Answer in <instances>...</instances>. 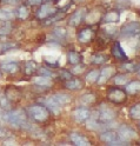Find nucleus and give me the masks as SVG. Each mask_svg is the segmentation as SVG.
Instances as JSON below:
<instances>
[{"mask_svg":"<svg viewBox=\"0 0 140 146\" xmlns=\"http://www.w3.org/2000/svg\"><path fill=\"white\" fill-rule=\"evenodd\" d=\"M139 33H140V24L135 23V21L128 23L121 29V34L124 36H132V35H135Z\"/></svg>","mask_w":140,"mask_h":146,"instance_id":"39448f33","label":"nucleus"},{"mask_svg":"<svg viewBox=\"0 0 140 146\" xmlns=\"http://www.w3.org/2000/svg\"><path fill=\"white\" fill-rule=\"evenodd\" d=\"M65 86H66L68 90H79V88H81L82 83L79 79H71V80L66 81Z\"/></svg>","mask_w":140,"mask_h":146,"instance_id":"aec40b11","label":"nucleus"},{"mask_svg":"<svg viewBox=\"0 0 140 146\" xmlns=\"http://www.w3.org/2000/svg\"><path fill=\"white\" fill-rule=\"evenodd\" d=\"M106 61V58L104 56H101V54H97V56L93 57V62L94 64H102Z\"/></svg>","mask_w":140,"mask_h":146,"instance_id":"c756f323","label":"nucleus"},{"mask_svg":"<svg viewBox=\"0 0 140 146\" xmlns=\"http://www.w3.org/2000/svg\"><path fill=\"white\" fill-rule=\"evenodd\" d=\"M10 30H11L10 24H6V26H4V27L0 29V34H7L8 32H10Z\"/></svg>","mask_w":140,"mask_h":146,"instance_id":"f704fd0d","label":"nucleus"},{"mask_svg":"<svg viewBox=\"0 0 140 146\" xmlns=\"http://www.w3.org/2000/svg\"><path fill=\"white\" fill-rule=\"evenodd\" d=\"M85 13H86V10L85 8H80V10L76 11L70 18V20H68V25L70 26H78L81 20L84 19V17H85Z\"/></svg>","mask_w":140,"mask_h":146,"instance_id":"6e6552de","label":"nucleus"},{"mask_svg":"<svg viewBox=\"0 0 140 146\" xmlns=\"http://www.w3.org/2000/svg\"><path fill=\"white\" fill-rule=\"evenodd\" d=\"M134 67L135 66L133 65V64H123V65H121V68L126 70V71H133Z\"/></svg>","mask_w":140,"mask_h":146,"instance_id":"c9c22d12","label":"nucleus"},{"mask_svg":"<svg viewBox=\"0 0 140 146\" xmlns=\"http://www.w3.org/2000/svg\"><path fill=\"white\" fill-rule=\"evenodd\" d=\"M90 110L86 108V107H79L76 110V112H74V119H76L78 123H82L87 120L90 118Z\"/></svg>","mask_w":140,"mask_h":146,"instance_id":"1a4fd4ad","label":"nucleus"},{"mask_svg":"<svg viewBox=\"0 0 140 146\" xmlns=\"http://www.w3.org/2000/svg\"><path fill=\"white\" fill-rule=\"evenodd\" d=\"M27 15H29V8H27L26 6H21L19 8V17L21 18V19H26Z\"/></svg>","mask_w":140,"mask_h":146,"instance_id":"c85d7f7f","label":"nucleus"},{"mask_svg":"<svg viewBox=\"0 0 140 146\" xmlns=\"http://www.w3.org/2000/svg\"><path fill=\"white\" fill-rule=\"evenodd\" d=\"M3 135H5V131L0 129V137H3Z\"/></svg>","mask_w":140,"mask_h":146,"instance_id":"a19ab883","label":"nucleus"},{"mask_svg":"<svg viewBox=\"0 0 140 146\" xmlns=\"http://www.w3.org/2000/svg\"><path fill=\"white\" fill-rule=\"evenodd\" d=\"M107 97H108V99L111 100V102H113L115 104L123 103L126 99L125 92H123V91L119 90V88H111L108 91V93H107Z\"/></svg>","mask_w":140,"mask_h":146,"instance_id":"423d86ee","label":"nucleus"},{"mask_svg":"<svg viewBox=\"0 0 140 146\" xmlns=\"http://www.w3.org/2000/svg\"><path fill=\"white\" fill-rule=\"evenodd\" d=\"M94 102H96L94 94H84L80 98V103L84 105H90V104H93Z\"/></svg>","mask_w":140,"mask_h":146,"instance_id":"4be33fe9","label":"nucleus"},{"mask_svg":"<svg viewBox=\"0 0 140 146\" xmlns=\"http://www.w3.org/2000/svg\"><path fill=\"white\" fill-rule=\"evenodd\" d=\"M119 12H108L106 15H105V23L107 24H112V23H118L119 21Z\"/></svg>","mask_w":140,"mask_h":146,"instance_id":"412c9836","label":"nucleus"},{"mask_svg":"<svg viewBox=\"0 0 140 146\" xmlns=\"http://www.w3.org/2000/svg\"><path fill=\"white\" fill-rule=\"evenodd\" d=\"M45 105L47 106L54 114H58V113L61 111V106H60V105L52 98V96H51L48 99H46V100H45Z\"/></svg>","mask_w":140,"mask_h":146,"instance_id":"2eb2a0df","label":"nucleus"},{"mask_svg":"<svg viewBox=\"0 0 140 146\" xmlns=\"http://www.w3.org/2000/svg\"><path fill=\"white\" fill-rule=\"evenodd\" d=\"M114 74V68L113 67H104L99 72V79L98 83L99 84H104L107 79H109Z\"/></svg>","mask_w":140,"mask_h":146,"instance_id":"9d476101","label":"nucleus"},{"mask_svg":"<svg viewBox=\"0 0 140 146\" xmlns=\"http://www.w3.org/2000/svg\"><path fill=\"white\" fill-rule=\"evenodd\" d=\"M67 59H68V62H71V64H78L80 61L81 57H80L79 53L72 51V52L67 53Z\"/></svg>","mask_w":140,"mask_h":146,"instance_id":"5701e85b","label":"nucleus"},{"mask_svg":"<svg viewBox=\"0 0 140 146\" xmlns=\"http://www.w3.org/2000/svg\"><path fill=\"white\" fill-rule=\"evenodd\" d=\"M29 114L33 118V119L38 120V121H44L48 118V111L47 108L44 106H39V105H34L31 106L29 108Z\"/></svg>","mask_w":140,"mask_h":146,"instance_id":"f03ea898","label":"nucleus"},{"mask_svg":"<svg viewBox=\"0 0 140 146\" xmlns=\"http://www.w3.org/2000/svg\"><path fill=\"white\" fill-rule=\"evenodd\" d=\"M129 114L133 119H140V104H135L129 111Z\"/></svg>","mask_w":140,"mask_h":146,"instance_id":"393cba45","label":"nucleus"},{"mask_svg":"<svg viewBox=\"0 0 140 146\" xmlns=\"http://www.w3.org/2000/svg\"><path fill=\"white\" fill-rule=\"evenodd\" d=\"M3 77V73H1V71H0V78H1Z\"/></svg>","mask_w":140,"mask_h":146,"instance_id":"79ce46f5","label":"nucleus"},{"mask_svg":"<svg viewBox=\"0 0 140 146\" xmlns=\"http://www.w3.org/2000/svg\"><path fill=\"white\" fill-rule=\"evenodd\" d=\"M126 92L129 93V94H135V93L140 92V80L132 81V83L127 84V86H126Z\"/></svg>","mask_w":140,"mask_h":146,"instance_id":"dca6fc26","label":"nucleus"},{"mask_svg":"<svg viewBox=\"0 0 140 146\" xmlns=\"http://www.w3.org/2000/svg\"><path fill=\"white\" fill-rule=\"evenodd\" d=\"M100 139L102 141L107 143L108 145H127V143L121 140L119 138V135L113 131H108V132H105V133H101L100 134Z\"/></svg>","mask_w":140,"mask_h":146,"instance_id":"20e7f679","label":"nucleus"},{"mask_svg":"<svg viewBox=\"0 0 140 146\" xmlns=\"http://www.w3.org/2000/svg\"><path fill=\"white\" fill-rule=\"evenodd\" d=\"M84 70H85V66L84 65H77L76 67L72 68V73H74V74H79V73H81Z\"/></svg>","mask_w":140,"mask_h":146,"instance_id":"7c9ffc66","label":"nucleus"},{"mask_svg":"<svg viewBox=\"0 0 140 146\" xmlns=\"http://www.w3.org/2000/svg\"><path fill=\"white\" fill-rule=\"evenodd\" d=\"M19 68L17 62H5L1 65V70L6 73H15Z\"/></svg>","mask_w":140,"mask_h":146,"instance_id":"a211bd4d","label":"nucleus"},{"mask_svg":"<svg viewBox=\"0 0 140 146\" xmlns=\"http://www.w3.org/2000/svg\"><path fill=\"white\" fill-rule=\"evenodd\" d=\"M33 83L35 85H39V86H51L52 81L50 80V78L46 76V77H36L33 79Z\"/></svg>","mask_w":140,"mask_h":146,"instance_id":"6ab92c4d","label":"nucleus"},{"mask_svg":"<svg viewBox=\"0 0 140 146\" xmlns=\"http://www.w3.org/2000/svg\"><path fill=\"white\" fill-rule=\"evenodd\" d=\"M118 135L119 138L125 141V143H128L131 140H133L134 138H137V133L133 129H131L129 126L127 125H121L119 129H118Z\"/></svg>","mask_w":140,"mask_h":146,"instance_id":"7ed1b4c3","label":"nucleus"},{"mask_svg":"<svg viewBox=\"0 0 140 146\" xmlns=\"http://www.w3.org/2000/svg\"><path fill=\"white\" fill-rule=\"evenodd\" d=\"M92 35H93L92 31H91L90 29H85V30H82V31L78 34V39H79V41H81V42H87V41L91 40Z\"/></svg>","mask_w":140,"mask_h":146,"instance_id":"f3484780","label":"nucleus"},{"mask_svg":"<svg viewBox=\"0 0 140 146\" xmlns=\"http://www.w3.org/2000/svg\"><path fill=\"white\" fill-rule=\"evenodd\" d=\"M54 13H55V8H53L48 4H46V5H42L40 7V10L38 11V17L40 18V19H45V18H47L51 14H54Z\"/></svg>","mask_w":140,"mask_h":146,"instance_id":"f8f14e48","label":"nucleus"},{"mask_svg":"<svg viewBox=\"0 0 140 146\" xmlns=\"http://www.w3.org/2000/svg\"><path fill=\"white\" fill-rule=\"evenodd\" d=\"M127 80H128L127 76H125V74H118L114 78V83L117 85H125V84H127Z\"/></svg>","mask_w":140,"mask_h":146,"instance_id":"bb28decb","label":"nucleus"},{"mask_svg":"<svg viewBox=\"0 0 140 146\" xmlns=\"http://www.w3.org/2000/svg\"><path fill=\"white\" fill-rule=\"evenodd\" d=\"M54 34L58 35V38H61V36L66 35V31H65L64 29H55L54 30Z\"/></svg>","mask_w":140,"mask_h":146,"instance_id":"473e14b6","label":"nucleus"},{"mask_svg":"<svg viewBox=\"0 0 140 146\" xmlns=\"http://www.w3.org/2000/svg\"><path fill=\"white\" fill-rule=\"evenodd\" d=\"M98 78H99V71L98 70L91 71L90 73H87V76H86V80L88 81V83H94Z\"/></svg>","mask_w":140,"mask_h":146,"instance_id":"a878e982","label":"nucleus"},{"mask_svg":"<svg viewBox=\"0 0 140 146\" xmlns=\"http://www.w3.org/2000/svg\"><path fill=\"white\" fill-rule=\"evenodd\" d=\"M20 0H7V3H10V4H18Z\"/></svg>","mask_w":140,"mask_h":146,"instance_id":"ea45409f","label":"nucleus"},{"mask_svg":"<svg viewBox=\"0 0 140 146\" xmlns=\"http://www.w3.org/2000/svg\"><path fill=\"white\" fill-rule=\"evenodd\" d=\"M60 74H62L66 79H71V78H72V77H71V73H68V72H66V71H62Z\"/></svg>","mask_w":140,"mask_h":146,"instance_id":"4c0bfd02","label":"nucleus"},{"mask_svg":"<svg viewBox=\"0 0 140 146\" xmlns=\"http://www.w3.org/2000/svg\"><path fill=\"white\" fill-rule=\"evenodd\" d=\"M35 70V62L34 61H27L26 62V73L27 74H31Z\"/></svg>","mask_w":140,"mask_h":146,"instance_id":"cd10ccee","label":"nucleus"},{"mask_svg":"<svg viewBox=\"0 0 140 146\" xmlns=\"http://www.w3.org/2000/svg\"><path fill=\"white\" fill-rule=\"evenodd\" d=\"M0 105H1L4 108H10V103H8V100L6 99V97H3L1 99H0Z\"/></svg>","mask_w":140,"mask_h":146,"instance_id":"72a5a7b5","label":"nucleus"},{"mask_svg":"<svg viewBox=\"0 0 140 146\" xmlns=\"http://www.w3.org/2000/svg\"><path fill=\"white\" fill-rule=\"evenodd\" d=\"M14 18V13L7 10H0V20H12Z\"/></svg>","mask_w":140,"mask_h":146,"instance_id":"b1692460","label":"nucleus"},{"mask_svg":"<svg viewBox=\"0 0 140 146\" xmlns=\"http://www.w3.org/2000/svg\"><path fill=\"white\" fill-rule=\"evenodd\" d=\"M3 120L13 126H24L26 124V115L21 110H15L3 114Z\"/></svg>","mask_w":140,"mask_h":146,"instance_id":"f257e3e1","label":"nucleus"},{"mask_svg":"<svg viewBox=\"0 0 140 146\" xmlns=\"http://www.w3.org/2000/svg\"><path fill=\"white\" fill-rule=\"evenodd\" d=\"M52 98H53L60 106H64V105H66V104H70V103L72 102V97L68 96V94H65V93H57V94L52 96Z\"/></svg>","mask_w":140,"mask_h":146,"instance_id":"4468645a","label":"nucleus"},{"mask_svg":"<svg viewBox=\"0 0 140 146\" xmlns=\"http://www.w3.org/2000/svg\"><path fill=\"white\" fill-rule=\"evenodd\" d=\"M112 53H113V56L117 58V59H120V60H127V56L125 51L121 48L120 44L119 42H115L113 45V47H112Z\"/></svg>","mask_w":140,"mask_h":146,"instance_id":"ddd939ff","label":"nucleus"},{"mask_svg":"<svg viewBox=\"0 0 140 146\" xmlns=\"http://www.w3.org/2000/svg\"><path fill=\"white\" fill-rule=\"evenodd\" d=\"M40 73H42V74H45V76H47V77H50V76H52V73L51 72H48L46 68H41L40 70Z\"/></svg>","mask_w":140,"mask_h":146,"instance_id":"e433bc0d","label":"nucleus"},{"mask_svg":"<svg viewBox=\"0 0 140 146\" xmlns=\"http://www.w3.org/2000/svg\"><path fill=\"white\" fill-rule=\"evenodd\" d=\"M71 140L73 141L74 145L77 146H90L91 145V141L84 135H80L78 133H72L71 134Z\"/></svg>","mask_w":140,"mask_h":146,"instance_id":"9b49d317","label":"nucleus"},{"mask_svg":"<svg viewBox=\"0 0 140 146\" xmlns=\"http://www.w3.org/2000/svg\"><path fill=\"white\" fill-rule=\"evenodd\" d=\"M11 47H14V44H0V53L4 51H7Z\"/></svg>","mask_w":140,"mask_h":146,"instance_id":"2f4dec72","label":"nucleus"},{"mask_svg":"<svg viewBox=\"0 0 140 146\" xmlns=\"http://www.w3.org/2000/svg\"><path fill=\"white\" fill-rule=\"evenodd\" d=\"M29 3L31 5H39L41 3V0H29Z\"/></svg>","mask_w":140,"mask_h":146,"instance_id":"58836bf2","label":"nucleus"},{"mask_svg":"<svg viewBox=\"0 0 140 146\" xmlns=\"http://www.w3.org/2000/svg\"><path fill=\"white\" fill-rule=\"evenodd\" d=\"M115 117V112L112 108L102 105L99 110V119L101 121H111L112 119H114Z\"/></svg>","mask_w":140,"mask_h":146,"instance_id":"0eeeda50","label":"nucleus"}]
</instances>
